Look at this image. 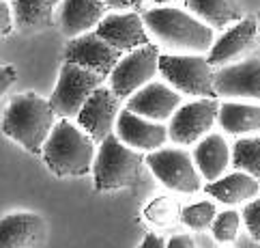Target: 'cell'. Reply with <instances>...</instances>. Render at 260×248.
Masks as SVG:
<instances>
[{
    "instance_id": "15",
    "label": "cell",
    "mask_w": 260,
    "mask_h": 248,
    "mask_svg": "<svg viewBox=\"0 0 260 248\" xmlns=\"http://www.w3.org/2000/svg\"><path fill=\"white\" fill-rule=\"evenodd\" d=\"M116 136L125 145L134 147L138 151H157L170 139V130L161 123L144 119L132 110L123 108L116 121Z\"/></svg>"
},
{
    "instance_id": "37",
    "label": "cell",
    "mask_w": 260,
    "mask_h": 248,
    "mask_svg": "<svg viewBox=\"0 0 260 248\" xmlns=\"http://www.w3.org/2000/svg\"><path fill=\"white\" fill-rule=\"evenodd\" d=\"M256 17H258V37H260V13H258Z\"/></svg>"
},
{
    "instance_id": "12",
    "label": "cell",
    "mask_w": 260,
    "mask_h": 248,
    "mask_svg": "<svg viewBox=\"0 0 260 248\" xmlns=\"http://www.w3.org/2000/svg\"><path fill=\"white\" fill-rule=\"evenodd\" d=\"M120 99L112 89L108 87H99L95 93L88 97V102L78 115V123L80 127L95 139V143H104L108 136H112V130L116 127L118 115H120Z\"/></svg>"
},
{
    "instance_id": "8",
    "label": "cell",
    "mask_w": 260,
    "mask_h": 248,
    "mask_svg": "<svg viewBox=\"0 0 260 248\" xmlns=\"http://www.w3.org/2000/svg\"><path fill=\"white\" fill-rule=\"evenodd\" d=\"M159 59L161 52L157 43H148L134 52H127L116 69L110 73V89L120 99H129L148 82H153L155 73H159Z\"/></svg>"
},
{
    "instance_id": "22",
    "label": "cell",
    "mask_w": 260,
    "mask_h": 248,
    "mask_svg": "<svg viewBox=\"0 0 260 248\" xmlns=\"http://www.w3.org/2000/svg\"><path fill=\"white\" fill-rule=\"evenodd\" d=\"M219 125L226 134L245 136L260 130V106L241 104V102H224L219 108Z\"/></svg>"
},
{
    "instance_id": "5",
    "label": "cell",
    "mask_w": 260,
    "mask_h": 248,
    "mask_svg": "<svg viewBox=\"0 0 260 248\" xmlns=\"http://www.w3.org/2000/svg\"><path fill=\"white\" fill-rule=\"evenodd\" d=\"M159 73L185 95L217 97L215 67L202 54H161Z\"/></svg>"
},
{
    "instance_id": "2",
    "label": "cell",
    "mask_w": 260,
    "mask_h": 248,
    "mask_svg": "<svg viewBox=\"0 0 260 248\" xmlns=\"http://www.w3.org/2000/svg\"><path fill=\"white\" fill-rule=\"evenodd\" d=\"M50 99H43L37 93H22L15 95L5 108L3 132L20 143L26 151L41 155L54 125L58 123Z\"/></svg>"
},
{
    "instance_id": "36",
    "label": "cell",
    "mask_w": 260,
    "mask_h": 248,
    "mask_svg": "<svg viewBox=\"0 0 260 248\" xmlns=\"http://www.w3.org/2000/svg\"><path fill=\"white\" fill-rule=\"evenodd\" d=\"M50 3H52L54 7H56V5H60V3H62V0H50Z\"/></svg>"
},
{
    "instance_id": "17",
    "label": "cell",
    "mask_w": 260,
    "mask_h": 248,
    "mask_svg": "<svg viewBox=\"0 0 260 248\" xmlns=\"http://www.w3.org/2000/svg\"><path fill=\"white\" fill-rule=\"evenodd\" d=\"M104 0H62L58 5V26L64 37L76 39L97 29L108 13Z\"/></svg>"
},
{
    "instance_id": "33",
    "label": "cell",
    "mask_w": 260,
    "mask_h": 248,
    "mask_svg": "<svg viewBox=\"0 0 260 248\" xmlns=\"http://www.w3.org/2000/svg\"><path fill=\"white\" fill-rule=\"evenodd\" d=\"M104 3L110 7V9H129L134 3L132 0H104Z\"/></svg>"
},
{
    "instance_id": "34",
    "label": "cell",
    "mask_w": 260,
    "mask_h": 248,
    "mask_svg": "<svg viewBox=\"0 0 260 248\" xmlns=\"http://www.w3.org/2000/svg\"><path fill=\"white\" fill-rule=\"evenodd\" d=\"M134 5H144V3H148V0H132Z\"/></svg>"
},
{
    "instance_id": "21",
    "label": "cell",
    "mask_w": 260,
    "mask_h": 248,
    "mask_svg": "<svg viewBox=\"0 0 260 248\" xmlns=\"http://www.w3.org/2000/svg\"><path fill=\"white\" fill-rule=\"evenodd\" d=\"M185 7L213 31L230 29L243 20V9L237 0H185Z\"/></svg>"
},
{
    "instance_id": "35",
    "label": "cell",
    "mask_w": 260,
    "mask_h": 248,
    "mask_svg": "<svg viewBox=\"0 0 260 248\" xmlns=\"http://www.w3.org/2000/svg\"><path fill=\"white\" fill-rule=\"evenodd\" d=\"M155 3H159V5H164V3H174V0H155Z\"/></svg>"
},
{
    "instance_id": "30",
    "label": "cell",
    "mask_w": 260,
    "mask_h": 248,
    "mask_svg": "<svg viewBox=\"0 0 260 248\" xmlns=\"http://www.w3.org/2000/svg\"><path fill=\"white\" fill-rule=\"evenodd\" d=\"M15 80H17V69L13 65H5L3 71H0V93L5 95L15 85Z\"/></svg>"
},
{
    "instance_id": "29",
    "label": "cell",
    "mask_w": 260,
    "mask_h": 248,
    "mask_svg": "<svg viewBox=\"0 0 260 248\" xmlns=\"http://www.w3.org/2000/svg\"><path fill=\"white\" fill-rule=\"evenodd\" d=\"M13 26H15L13 7H11L9 0H3V3H0V33H3V37H7L9 33H11Z\"/></svg>"
},
{
    "instance_id": "1",
    "label": "cell",
    "mask_w": 260,
    "mask_h": 248,
    "mask_svg": "<svg viewBox=\"0 0 260 248\" xmlns=\"http://www.w3.org/2000/svg\"><path fill=\"white\" fill-rule=\"evenodd\" d=\"M144 24L157 45L170 52L183 54H209L215 35L213 29L198 20L193 13L176 7H153L142 13Z\"/></svg>"
},
{
    "instance_id": "27",
    "label": "cell",
    "mask_w": 260,
    "mask_h": 248,
    "mask_svg": "<svg viewBox=\"0 0 260 248\" xmlns=\"http://www.w3.org/2000/svg\"><path fill=\"white\" fill-rule=\"evenodd\" d=\"M241 225H243V216L239 212H235V209H228V212L217 214L211 231H213V237H215L217 242H235Z\"/></svg>"
},
{
    "instance_id": "9",
    "label": "cell",
    "mask_w": 260,
    "mask_h": 248,
    "mask_svg": "<svg viewBox=\"0 0 260 248\" xmlns=\"http://www.w3.org/2000/svg\"><path fill=\"white\" fill-rule=\"evenodd\" d=\"M219 108L221 104L215 97H198L181 106L170 119V141L183 147L200 143L219 119Z\"/></svg>"
},
{
    "instance_id": "28",
    "label": "cell",
    "mask_w": 260,
    "mask_h": 248,
    "mask_svg": "<svg viewBox=\"0 0 260 248\" xmlns=\"http://www.w3.org/2000/svg\"><path fill=\"white\" fill-rule=\"evenodd\" d=\"M241 216H243V225L249 231V235H252L256 242H260V197L249 201V203L243 207Z\"/></svg>"
},
{
    "instance_id": "31",
    "label": "cell",
    "mask_w": 260,
    "mask_h": 248,
    "mask_svg": "<svg viewBox=\"0 0 260 248\" xmlns=\"http://www.w3.org/2000/svg\"><path fill=\"white\" fill-rule=\"evenodd\" d=\"M166 248H196V244H193V240L187 233H179V235L170 237V242Z\"/></svg>"
},
{
    "instance_id": "20",
    "label": "cell",
    "mask_w": 260,
    "mask_h": 248,
    "mask_svg": "<svg viewBox=\"0 0 260 248\" xmlns=\"http://www.w3.org/2000/svg\"><path fill=\"white\" fill-rule=\"evenodd\" d=\"M204 192L219 201L224 205H239L243 201L254 199L260 192V181L256 177H252L249 173L243 171H235L230 175H224L215 181H209L204 186Z\"/></svg>"
},
{
    "instance_id": "16",
    "label": "cell",
    "mask_w": 260,
    "mask_h": 248,
    "mask_svg": "<svg viewBox=\"0 0 260 248\" xmlns=\"http://www.w3.org/2000/svg\"><path fill=\"white\" fill-rule=\"evenodd\" d=\"M258 37V17H243L241 22L232 24L226 33L215 39L209 52V63L213 67H224L237 63L247 50H252Z\"/></svg>"
},
{
    "instance_id": "4",
    "label": "cell",
    "mask_w": 260,
    "mask_h": 248,
    "mask_svg": "<svg viewBox=\"0 0 260 248\" xmlns=\"http://www.w3.org/2000/svg\"><path fill=\"white\" fill-rule=\"evenodd\" d=\"M146 155L134 147L125 145L118 136H108L101 143L95 164H92V179L97 192L134 188L144 179Z\"/></svg>"
},
{
    "instance_id": "3",
    "label": "cell",
    "mask_w": 260,
    "mask_h": 248,
    "mask_svg": "<svg viewBox=\"0 0 260 248\" xmlns=\"http://www.w3.org/2000/svg\"><path fill=\"white\" fill-rule=\"evenodd\" d=\"M41 158L56 177H82L95 164V139L71 119H58Z\"/></svg>"
},
{
    "instance_id": "19",
    "label": "cell",
    "mask_w": 260,
    "mask_h": 248,
    "mask_svg": "<svg viewBox=\"0 0 260 248\" xmlns=\"http://www.w3.org/2000/svg\"><path fill=\"white\" fill-rule=\"evenodd\" d=\"M193 160L204 181H215L224 177L226 169L232 164V151L221 134H207L193 149Z\"/></svg>"
},
{
    "instance_id": "26",
    "label": "cell",
    "mask_w": 260,
    "mask_h": 248,
    "mask_svg": "<svg viewBox=\"0 0 260 248\" xmlns=\"http://www.w3.org/2000/svg\"><path fill=\"white\" fill-rule=\"evenodd\" d=\"M217 218V209L211 201H200V203H193V205H187L183 207V216L181 220L189 229H196V231H202V229H209L213 227Z\"/></svg>"
},
{
    "instance_id": "14",
    "label": "cell",
    "mask_w": 260,
    "mask_h": 248,
    "mask_svg": "<svg viewBox=\"0 0 260 248\" xmlns=\"http://www.w3.org/2000/svg\"><path fill=\"white\" fill-rule=\"evenodd\" d=\"M183 106V97L179 91L170 89L164 82H148L144 89H140L138 93H134L127 99L125 108L132 113L140 115L151 121H168L174 117V113Z\"/></svg>"
},
{
    "instance_id": "18",
    "label": "cell",
    "mask_w": 260,
    "mask_h": 248,
    "mask_svg": "<svg viewBox=\"0 0 260 248\" xmlns=\"http://www.w3.org/2000/svg\"><path fill=\"white\" fill-rule=\"evenodd\" d=\"M45 242V220L39 214L20 212L0 220V248H41Z\"/></svg>"
},
{
    "instance_id": "11",
    "label": "cell",
    "mask_w": 260,
    "mask_h": 248,
    "mask_svg": "<svg viewBox=\"0 0 260 248\" xmlns=\"http://www.w3.org/2000/svg\"><path fill=\"white\" fill-rule=\"evenodd\" d=\"M215 91L221 97L230 99H256L260 102V57L215 69Z\"/></svg>"
},
{
    "instance_id": "7",
    "label": "cell",
    "mask_w": 260,
    "mask_h": 248,
    "mask_svg": "<svg viewBox=\"0 0 260 248\" xmlns=\"http://www.w3.org/2000/svg\"><path fill=\"white\" fill-rule=\"evenodd\" d=\"M146 167L168 190L196 195L202 190V175L193 155L179 147H161L146 155Z\"/></svg>"
},
{
    "instance_id": "32",
    "label": "cell",
    "mask_w": 260,
    "mask_h": 248,
    "mask_svg": "<svg viewBox=\"0 0 260 248\" xmlns=\"http://www.w3.org/2000/svg\"><path fill=\"white\" fill-rule=\"evenodd\" d=\"M168 242H164V237H159L157 233H148L144 237V242L140 244V248H166Z\"/></svg>"
},
{
    "instance_id": "10",
    "label": "cell",
    "mask_w": 260,
    "mask_h": 248,
    "mask_svg": "<svg viewBox=\"0 0 260 248\" xmlns=\"http://www.w3.org/2000/svg\"><path fill=\"white\" fill-rule=\"evenodd\" d=\"M62 59L110 78V73L116 69L120 59H123V52L110 45L104 37H99L97 31H90L86 35L76 37V39H69V43L64 45Z\"/></svg>"
},
{
    "instance_id": "13",
    "label": "cell",
    "mask_w": 260,
    "mask_h": 248,
    "mask_svg": "<svg viewBox=\"0 0 260 248\" xmlns=\"http://www.w3.org/2000/svg\"><path fill=\"white\" fill-rule=\"evenodd\" d=\"M97 35L114 45L120 52H134L142 45L151 43V33H148L144 17L136 11L125 13H110L97 26Z\"/></svg>"
},
{
    "instance_id": "24",
    "label": "cell",
    "mask_w": 260,
    "mask_h": 248,
    "mask_svg": "<svg viewBox=\"0 0 260 248\" xmlns=\"http://www.w3.org/2000/svg\"><path fill=\"white\" fill-rule=\"evenodd\" d=\"M232 167L260 181V136L239 139L232 145Z\"/></svg>"
},
{
    "instance_id": "25",
    "label": "cell",
    "mask_w": 260,
    "mask_h": 248,
    "mask_svg": "<svg viewBox=\"0 0 260 248\" xmlns=\"http://www.w3.org/2000/svg\"><path fill=\"white\" fill-rule=\"evenodd\" d=\"M183 216V207L172 197H157L144 207V218L155 227H174Z\"/></svg>"
},
{
    "instance_id": "6",
    "label": "cell",
    "mask_w": 260,
    "mask_h": 248,
    "mask_svg": "<svg viewBox=\"0 0 260 248\" xmlns=\"http://www.w3.org/2000/svg\"><path fill=\"white\" fill-rule=\"evenodd\" d=\"M108 76L86 69L76 63H62L56 89L50 97V104L60 119H78L80 110L84 108L88 97L99 87H104Z\"/></svg>"
},
{
    "instance_id": "23",
    "label": "cell",
    "mask_w": 260,
    "mask_h": 248,
    "mask_svg": "<svg viewBox=\"0 0 260 248\" xmlns=\"http://www.w3.org/2000/svg\"><path fill=\"white\" fill-rule=\"evenodd\" d=\"M15 13V24L20 31H43L52 26L54 5L50 0H9Z\"/></svg>"
}]
</instances>
